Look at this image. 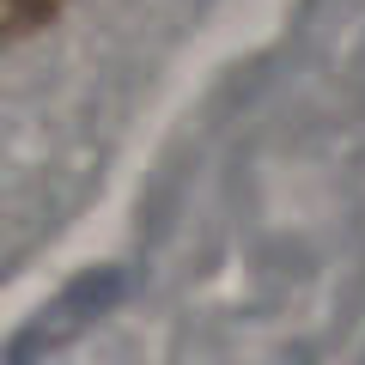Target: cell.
Listing matches in <instances>:
<instances>
[{"mask_svg":"<svg viewBox=\"0 0 365 365\" xmlns=\"http://www.w3.org/2000/svg\"><path fill=\"white\" fill-rule=\"evenodd\" d=\"M0 6H6V37H31V31H43L61 13L67 0H0Z\"/></svg>","mask_w":365,"mask_h":365,"instance_id":"6da1fadb","label":"cell"}]
</instances>
